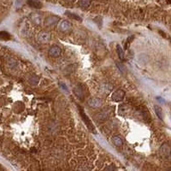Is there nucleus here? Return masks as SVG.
<instances>
[{
	"label": "nucleus",
	"instance_id": "19",
	"mask_svg": "<svg viewBox=\"0 0 171 171\" xmlns=\"http://www.w3.org/2000/svg\"><path fill=\"white\" fill-rule=\"evenodd\" d=\"M60 86H61V87H63V89L64 90V91L68 92V87H67V86L65 85V84H64V83H60Z\"/></svg>",
	"mask_w": 171,
	"mask_h": 171
},
{
	"label": "nucleus",
	"instance_id": "11",
	"mask_svg": "<svg viewBox=\"0 0 171 171\" xmlns=\"http://www.w3.org/2000/svg\"><path fill=\"white\" fill-rule=\"evenodd\" d=\"M112 142H113V144L117 146H121L122 143H123V141H122V138L120 136H114L112 138Z\"/></svg>",
	"mask_w": 171,
	"mask_h": 171
},
{
	"label": "nucleus",
	"instance_id": "1",
	"mask_svg": "<svg viewBox=\"0 0 171 171\" xmlns=\"http://www.w3.org/2000/svg\"><path fill=\"white\" fill-rule=\"evenodd\" d=\"M78 109H79V111H80V117H81V118H82V120H83V122H85V124H86V126L87 127V128L92 132V134H96L97 132H96V130H95V127H94V125L92 124V121L90 120L89 119V117L86 115V114L85 113V111H84V109L80 107V105H78Z\"/></svg>",
	"mask_w": 171,
	"mask_h": 171
},
{
	"label": "nucleus",
	"instance_id": "8",
	"mask_svg": "<svg viewBox=\"0 0 171 171\" xmlns=\"http://www.w3.org/2000/svg\"><path fill=\"white\" fill-rule=\"evenodd\" d=\"M27 3L31 8H34V9L42 8V4L40 1H38V0H27Z\"/></svg>",
	"mask_w": 171,
	"mask_h": 171
},
{
	"label": "nucleus",
	"instance_id": "15",
	"mask_svg": "<svg viewBox=\"0 0 171 171\" xmlns=\"http://www.w3.org/2000/svg\"><path fill=\"white\" fill-rule=\"evenodd\" d=\"M10 35L7 32H0V40H9Z\"/></svg>",
	"mask_w": 171,
	"mask_h": 171
},
{
	"label": "nucleus",
	"instance_id": "18",
	"mask_svg": "<svg viewBox=\"0 0 171 171\" xmlns=\"http://www.w3.org/2000/svg\"><path fill=\"white\" fill-rule=\"evenodd\" d=\"M117 65L118 66V68H119V69H120V70L122 71V73H123V72H125V69H125V68H124V66H122V65H121V64H120V63H117Z\"/></svg>",
	"mask_w": 171,
	"mask_h": 171
},
{
	"label": "nucleus",
	"instance_id": "12",
	"mask_svg": "<svg viewBox=\"0 0 171 171\" xmlns=\"http://www.w3.org/2000/svg\"><path fill=\"white\" fill-rule=\"evenodd\" d=\"M154 109H155V112H156L157 115L158 117V118L160 120H163V111L159 106L157 105H155L154 106Z\"/></svg>",
	"mask_w": 171,
	"mask_h": 171
},
{
	"label": "nucleus",
	"instance_id": "7",
	"mask_svg": "<svg viewBox=\"0 0 171 171\" xmlns=\"http://www.w3.org/2000/svg\"><path fill=\"white\" fill-rule=\"evenodd\" d=\"M58 20L59 19L56 16H50V17L46 18V21H45V25H46V27H52V26H54L57 23Z\"/></svg>",
	"mask_w": 171,
	"mask_h": 171
},
{
	"label": "nucleus",
	"instance_id": "9",
	"mask_svg": "<svg viewBox=\"0 0 171 171\" xmlns=\"http://www.w3.org/2000/svg\"><path fill=\"white\" fill-rule=\"evenodd\" d=\"M74 92L75 93V95L77 96V98H80V100H83V98H84L83 91H82V88L80 87V86H76V87H75V89H74Z\"/></svg>",
	"mask_w": 171,
	"mask_h": 171
},
{
	"label": "nucleus",
	"instance_id": "6",
	"mask_svg": "<svg viewBox=\"0 0 171 171\" xmlns=\"http://www.w3.org/2000/svg\"><path fill=\"white\" fill-rule=\"evenodd\" d=\"M61 52H62V51H61V48L57 46H53L50 48L49 50V55L51 57H59L61 55Z\"/></svg>",
	"mask_w": 171,
	"mask_h": 171
},
{
	"label": "nucleus",
	"instance_id": "13",
	"mask_svg": "<svg viewBox=\"0 0 171 171\" xmlns=\"http://www.w3.org/2000/svg\"><path fill=\"white\" fill-rule=\"evenodd\" d=\"M66 15L67 16H69V18H71V19H74V20H76V21H81V18H80L79 15H75V14H74V13H71V12H69V11H67L66 13Z\"/></svg>",
	"mask_w": 171,
	"mask_h": 171
},
{
	"label": "nucleus",
	"instance_id": "10",
	"mask_svg": "<svg viewBox=\"0 0 171 171\" xmlns=\"http://www.w3.org/2000/svg\"><path fill=\"white\" fill-rule=\"evenodd\" d=\"M31 19H32V21H33L35 24H40L41 23V16L40 15L38 14V13H34V14H33L31 15Z\"/></svg>",
	"mask_w": 171,
	"mask_h": 171
},
{
	"label": "nucleus",
	"instance_id": "2",
	"mask_svg": "<svg viewBox=\"0 0 171 171\" xmlns=\"http://www.w3.org/2000/svg\"><path fill=\"white\" fill-rule=\"evenodd\" d=\"M51 38V35L48 32H41L38 35V41L41 44L48 43Z\"/></svg>",
	"mask_w": 171,
	"mask_h": 171
},
{
	"label": "nucleus",
	"instance_id": "14",
	"mask_svg": "<svg viewBox=\"0 0 171 171\" xmlns=\"http://www.w3.org/2000/svg\"><path fill=\"white\" fill-rule=\"evenodd\" d=\"M79 5L81 8H84V9L87 8V7H89V5H90V0H80Z\"/></svg>",
	"mask_w": 171,
	"mask_h": 171
},
{
	"label": "nucleus",
	"instance_id": "16",
	"mask_svg": "<svg viewBox=\"0 0 171 171\" xmlns=\"http://www.w3.org/2000/svg\"><path fill=\"white\" fill-rule=\"evenodd\" d=\"M102 90L104 92H111V90L113 89V86H111V85H109V84H104V85L102 86Z\"/></svg>",
	"mask_w": 171,
	"mask_h": 171
},
{
	"label": "nucleus",
	"instance_id": "3",
	"mask_svg": "<svg viewBox=\"0 0 171 171\" xmlns=\"http://www.w3.org/2000/svg\"><path fill=\"white\" fill-rule=\"evenodd\" d=\"M58 29L61 32L67 33V32L71 31V29H72V25H71L70 22L67 21H60V23L58 25Z\"/></svg>",
	"mask_w": 171,
	"mask_h": 171
},
{
	"label": "nucleus",
	"instance_id": "17",
	"mask_svg": "<svg viewBox=\"0 0 171 171\" xmlns=\"http://www.w3.org/2000/svg\"><path fill=\"white\" fill-rule=\"evenodd\" d=\"M117 52L119 55V57H120L121 60H123L124 59V53H123V50L122 49V47L117 45Z\"/></svg>",
	"mask_w": 171,
	"mask_h": 171
},
{
	"label": "nucleus",
	"instance_id": "5",
	"mask_svg": "<svg viewBox=\"0 0 171 171\" xmlns=\"http://www.w3.org/2000/svg\"><path fill=\"white\" fill-rule=\"evenodd\" d=\"M87 104L89 106H91L92 108H99L101 107L102 104H103V101L101 100L100 98H90Z\"/></svg>",
	"mask_w": 171,
	"mask_h": 171
},
{
	"label": "nucleus",
	"instance_id": "20",
	"mask_svg": "<svg viewBox=\"0 0 171 171\" xmlns=\"http://www.w3.org/2000/svg\"><path fill=\"white\" fill-rule=\"evenodd\" d=\"M167 3H168V4H170L171 1H170V0H167Z\"/></svg>",
	"mask_w": 171,
	"mask_h": 171
},
{
	"label": "nucleus",
	"instance_id": "4",
	"mask_svg": "<svg viewBox=\"0 0 171 171\" xmlns=\"http://www.w3.org/2000/svg\"><path fill=\"white\" fill-rule=\"evenodd\" d=\"M125 96V92L122 91V90H117L115 91L111 96V98L113 101L115 102H120L122 100H123Z\"/></svg>",
	"mask_w": 171,
	"mask_h": 171
}]
</instances>
